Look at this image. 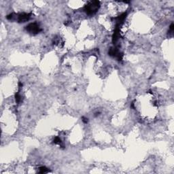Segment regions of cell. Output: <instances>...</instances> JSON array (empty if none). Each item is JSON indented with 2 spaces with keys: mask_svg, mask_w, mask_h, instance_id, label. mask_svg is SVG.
<instances>
[{
  "mask_svg": "<svg viewBox=\"0 0 174 174\" xmlns=\"http://www.w3.org/2000/svg\"><path fill=\"white\" fill-rule=\"evenodd\" d=\"M99 5V2H90L85 6L84 10L88 15H93L98 10Z\"/></svg>",
  "mask_w": 174,
  "mask_h": 174,
  "instance_id": "obj_1",
  "label": "cell"
},
{
  "mask_svg": "<svg viewBox=\"0 0 174 174\" xmlns=\"http://www.w3.org/2000/svg\"><path fill=\"white\" fill-rule=\"evenodd\" d=\"M27 30L29 31V33L36 34L39 32L40 31V28H39V25L36 22L34 23H31L27 27Z\"/></svg>",
  "mask_w": 174,
  "mask_h": 174,
  "instance_id": "obj_2",
  "label": "cell"
},
{
  "mask_svg": "<svg viewBox=\"0 0 174 174\" xmlns=\"http://www.w3.org/2000/svg\"><path fill=\"white\" fill-rule=\"evenodd\" d=\"M30 18V15L29 14H21V15H19V22H25L27 21Z\"/></svg>",
  "mask_w": 174,
  "mask_h": 174,
  "instance_id": "obj_3",
  "label": "cell"
}]
</instances>
